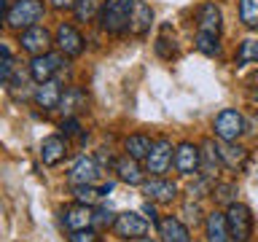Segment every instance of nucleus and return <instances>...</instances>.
Listing matches in <instances>:
<instances>
[{"mask_svg": "<svg viewBox=\"0 0 258 242\" xmlns=\"http://www.w3.org/2000/svg\"><path fill=\"white\" fill-rule=\"evenodd\" d=\"M64 156H68V143L59 135H51L40 143V159H43L46 167H56Z\"/></svg>", "mask_w": 258, "mask_h": 242, "instance_id": "obj_17", "label": "nucleus"}, {"mask_svg": "<svg viewBox=\"0 0 258 242\" xmlns=\"http://www.w3.org/2000/svg\"><path fill=\"white\" fill-rule=\"evenodd\" d=\"M116 223V218H113V210L110 207H97L94 210V229H108V226Z\"/></svg>", "mask_w": 258, "mask_h": 242, "instance_id": "obj_31", "label": "nucleus"}, {"mask_svg": "<svg viewBox=\"0 0 258 242\" xmlns=\"http://www.w3.org/2000/svg\"><path fill=\"white\" fill-rule=\"evenodd\" d=\"M11 70H14V59H11V51H8V46H3V84L8 86L11 84Z\"/></svg>", "mask_w": 258, "mask_h": 242, "instance_id": "obj_34", "label": "nucleus"}, {"mask_svg": "<svg viewBox=\"0 0 258 242\" xmlns=\"http://www.w3.org/2000/svg\"><path fill=\"white\" fill-rule=\"evenodd\" d=\"M70 242H102L97 229H81V231H73Z\"/></svg>", "mask_w": 258, "mask_h": 242, "instance_id": "obj_33", "label": "nucleus"}, {"mask_svg": "<svg viewBox=\"0 0 258 242\" xmlns=\"http://www.w3.org/2000/svg\"><path fill=\"white\" fill-rule=\"evenodd\" d=\"M237 183H215V189H213V197L218 205H223V207H231L234 202H237Z\"/></svg>", "mask_w": 258, "mask_h": 242, "instance_id": "obj_25", "label": "nucleus"}, {"mask_svg": "<svg viewBox=\"0 0 258 242\" xmlns=\"http://www.w3.org/2000/svg\"><path fill=\"white\" fill-rule=\"evenodd\" d=\"M56 46H59V51L64 56H78L81 51H84V38H81V32L73 27V24H59L56 27Z\"/></svg>", "mask_w": 258, "mask_h": 242, "instance_id": "obj_13", "label": "nucleus"}, {"mask_svg": "<svg viewBox=\"0 0 258 242\" xmlns=\"http://www.w3.org/2000/svg\"><path fill=\"white\" fill-rule=\"evenodd\" d=\"M76 189V202H81V205H94L100 197H105L102 189H94V186H73Z\"/></svg>", "mask_w": 258, "mask_h": 242, "instance_id": "obj_30", "label": "nucleus"}, {"mask_svg": "<svg viewBox=\"0 0 258 242\" xmlns=\"http://www.w3.org/2000/svg\"><path fill=\"white\" fill-rule=\"evenodd\" d=\"M151 145H153L151 137H145V135H129L126 143H124V148H126V156H132V159L140 161V159L148 156Z\"/></svg>", "mask_w": 258, "mask_h": 242, "instance_id": "obj_24", "label": "nucleus"}, {"mask_svg": "<svg viewBox=\"0 0 258 242\" xmlns=\"http://www.w3.org/2000/svg\"><path fill=\"white\" fill-rule=\"evenodd\" d=\"M19 43L22 48L27 54L32 56H40V54H48V48H51V35H48V30L46 27H40V24H35V27H30V30H24L19 32Z\"/></svg>", "mask_w": 258, "mask_h": 242, "instance_id": "obj_10", "label": "nucleus"}, {"mask_svg": "<svg viewBox=\"0 0 258 242\" xmlns=\"http://www.w3.org/2000/svg\"><path fill=\"white\" fill-rule=\"evenodd\" d=\"M202 175H207V177H215L218 175V169L223 167V159H221V153H218V143L213 140H205V145H202Z\"/></svg>", "mask_w": 258, "mask_h": 242, "instance_id": "obj_22", "label": "nucleus"}, {"mask_svg": "<svg viewBox=\"0 0 258 242\" xmlns=\"http://www.w3.org/2000/svg\"><path fill=\"white\" fill-rule=\"evenodd\" d=\"M59 221H62V226H64L68 231L92 229V226H94V210L89 207V205H81V202H76V205L62 207Z\"/></svg>", "mask_w": 258, "mask_h": 242, "instance_id": "obj_7", "label": "nucleus"}, {"mask_svg": "<svg viewBox=\"0 0 258 242\" xmlns=\"http://www.w3.org/2000/svg\"><path fill=\"white\" fill-rule=\"evenodd\" d=\"M153 24V11L148 3H143V0H135V11H132V24H129V32L137 38H143L145 32L151 30Z\"/></svg>", "mask_w": 258, "mask_h": 242, "instance_id": "obj_19", "label": "nucleus"}, {"mask_svg": "<svg viewBox=\"0 0 258 242\" xmlns=\"http://www.w3.org/2000/svg\"><path fill=\"white\" fill-rule=\"evenodd\" d=\"M132 11L135 0H113L110 6L102 8V30L110 35H121L132 24Z\"/></svg>", "mask_w": 258, "mask_h": 242, "instance_id": "obj_2", "label": "nucleus"}, {"mask_svg": "<svg viewBox=\"0 0 258 242\" xmlns=\"http://www.w3.org/2000/svg\"><path fill=\"white\" fill-rule=\"evenodd\" d=\"M132 242H156V239H151V237H140V239H132Z\"/></svg>", "mask_w": 258, "mask_h": 242, "instance_id": "obj_40", "label": "nucleus"}, {"mask_svg": "<svg viewBox=\"0 0 258 242\" xmlns=\"http://www.w3.org/2000/svg\"><path fill=\"white\" fill-rule=\"evenodd\" d=\"M100 8H105V0H78V6L73 8V11H76L78 22H89V19H94V16H97Z\"/></svg>", "mask_w": 258, "mask_h": 242, "instance_id": "obj_28", "label": "nucleus"}, {"mask_svg": "<svg viewBox=\"0 0 258 242\" xmlns=\"http://www.w3.org/2000/svg\"><path fill=\"white\" fill-rule=\"evenodd\" d=\"M51 3V8H56V11H68V8H76L78 0H48Z\"/></svg>", "mask_w": 258, "mask_h": 242, "instance_id": "obj_37", "label": "nucleus"}, {"mask_svg": "<svg viewBox=\"0 0 258 242\" xmlns=\"http://www.w3.org/2000/svg\"><path fill=\"white\" fill-rule=\"evenodd\" d=\"M78 129H81V127H78L76 116H73V118H64V121H62V132L68 135V137H70V135H78Z\"/></svg>", "mask_w": 258, "mask_h": 242, "instance_id": "obj_36", "label": "nucleus"}, {"mask_svg": "<svg viewBox=\"0 0 258 242\" xmlns=\"http://www.w3.org/2000/svg\"><path fill=\"white\" fill-rule=\"evenodd\" d=\"M116 172H118V180L121 183H129V186H143L145 183V172L137 164V159L126 156V159H118L116 161Z\"/></svg>", "mask_w": 258, "mask_h": 242, "instance_id": "obj_20", "label": "nucleus"}, {"mask_svg": "<svg viewBox=\"0 0 258 242\" xmlns=\"http://www.w3.org/2000/svg\"><path fill=\"white\" fill-rule=\"evenodd\" d=\"M239 22L245 27H258V0H239Z\"/></svg>", "mask_w": 258, "mask_h": 242, "instance_id": "obj_29", "label": "nucleus"}, {"mask_svg": "<svg viewBox=\"0 0 258 242\" xmlns=\"http://www.w3.org/2000/svg\"><path fill=\"white\" fill-rule=\"evenodd\" d=\"M172 143L167 140V137H159V140H153L151 145V151H148V156H145V169H148L151 175H164L167 172V167L172 164V159H175V153H172Z\"/></svg>", "mask_w": 258, "mask_h": 242, "instance_id": "obj_6", "label": "nucleus"}, {"mask_svg": "<svg viewBox=\"0 0 258 242\" xmlns=\"http://www.w3.org/2000/svg\"><path fill=\"white\" fill-rule=\"evenodd\" d=\"M143 194L148 197L151 202H156V205H172L177 199V186L172 180H164V177H153V180L143 183Z\"/></svg>", "mask_w": 258, "mask_h": 242, "instance_id": "obj_11", "label": "nucleus"}, {"mask_svg": "<svg viewBox=\"0 0 258 242\" xmlns=\"http://www.w3.org/2000/svg\"><path fill=\"white\" fill-rule=\"evenodd\" d=\"M97 177H100V164L92 156H78V161L73 164L68 180L70 186H94Z\"/></svg>", "mask_w": 258, "mask_h": 242, "instance_id": "obj_12", "label": "nucleus"}, {"mask_svg": "<svg viewBox=\"0 0 258 242\" xmlns=\"http://www.w3.org/2000/svg\"><path fill=\"white\" fill-rule=\"evenodd\" d=\"M32 100H35L43 110H54L59 108V100H62V86L59 81H46V84H38V89L32 92Z\"/></svg>", "mask_w": 258, "mask_h": 242, "instance_id": "obj_16", "label": "nucleus"}, {"mask_svg": "<svg viewBox=\"0 0 258 242\" xmlns=\"http://www.w3.org/2000/svg\"><path fill=\"white\" fill-rule=\"evenodd\" d=\"M213 129H215V135H218V140H226V143H234L237 137L245 132V118H242V113L239 110H234V108H226L221 110L215 116L213 121Z\"/></svg>", "mask_w": 258, "mask_h": 242, "instance_id": "obj_4", "label": "nucleus"}, {"mask_svg": "<svg viewBox=\"0 0 258 242\" xmlns=\"http://www.w3.org/2000/svg\"><path fill=\"white\" fill-rule=\"evenodd\" d=\"M156 51H159L161 56H167V59H169V56H175V54H177V48H175V46L169 48V40H167V38H159V40H156Z\"/></svg>", "mask_w": 258, "mask_h": 242, "instance_id": "obj_35", "label": "nucleus"}, {"mask_svg": "<svg viewBox=\"0 0 258 242\" xmlns=\"http://www.w3.org/2000/svg\"><path fill=\"white\" fill-rule=\"evenodd\" d=\"M43 0H14L11 8L6 11V24L8 30L24 32L43 19Z\"/></svg>", "mask_w": 258, "mask_h": 242, "instance_id": "obj_1", "label": "nucleus"}, {"mask_svg": "<svg viewBox=\"0 0 258 242\" xmlns=\"http://www.w3.org/2000/svg\"><path fill=\"white\" fill-rule=\"evenodd\" d=\"M218 153H221L223 164L229 169H239L247 161V151L245 148H239V145H234V143H226V140L218 143Z\"/></svg>", "mask_w": 258, "mask_h": 242, "instance_id": "obj_23", "label": "nucleus"}, {"mask_svg": "<svg viewBox=\"0 0 258 242\" xmlns=\"http://www.w3.org/2000/svg\"><path fill=\"white\" fill-rule=\"evenodd\" d=\"M205 234H207V242H231L229 218H226V213L213 210V213L205 218Z\"/></svg>", "mask_w": 258, "mask_h": 242, "instance_id": "obj_15", "label": "nucleus"}, {"mask_svg": "<svg viewBox=\"0 0 258 242\" xmlns=\"http://www.w3.org/2000/svg\"><path fill=\"white\" fill-rule=\"evenodd\" d=\"M250 94H253L255 100H258V73H255L253 78H250Z\"/></svg>", "mask_w": 258, "mask_h": 242, "instance_id": "obj_39", "label": "nucleus"}, {"mask_svg": "<svg viewBox=\"0 0 258 242\" xmlns=\"http://www.w3.org/2000/svg\"><path fill=\"white\" fill-rule=\"evenodd\" d=\"M250 62H258V40H253V38L242 40L237 48V68H245Z\"/></svg>", "mask_w": 258, "mask_h": 242, "instance_id": "obj_26", "label": "nucleus"}, {"mask_svg": "<svg viewBox=\"0 0 258 242\" xmlns=\"http://www.w3.org/2000/svg\"><path fill=\"white\" fill-rule=\"evenodd\" d=\"M62 62H64V54H40V56H32V62H30V76L35 84H46V81H51L56 73H59L62 68Z\"/></svg>", "mask_w": 258, "mask_h": 242, "instance_id": "obj_8", "label": "nucleus"}, {"mask_svg": "<svg viewBox=\"0 0 258 242\" xmlns=\"http://www.w3.org/2000/svg\"><path fill=\"white\" fill-rule=\"evenodd\" d=\"M194 43H197V48L202 54H207V56H218V51H221V43H218V35L215 32H197V40H194Z\"/></svg>", "mask_w": 258, "mask_h": 242, "instance_id": "obj_27", "label": "nucleus"}, {"mask_svg": "<svg viewBox=\"0 0 258 242\" xmlns=\"http://www.w3.org/2000/svg\"><path fill=\"white\" fill-rule=\"evenodd\" d=\"M226 218H229V231L234 242H250V234H253V215L245 205L234 202L231 207H226Z\"/></svg>", "mask_w": 258, "mask_h": 242, "instance_id": "obj_3", "label": "nucleus"}, {"mask_svg": "<svg viewBox=\"0 0 258 242\" xmlns=\"http://www.w3.org/2000/svg\"><path fill=\"white\" fill-rule=\"evenodd\" d=\"M113 234H116L118 239H126V242H132V239H140L148 234V221H145L143 215H137V213H118L116 215V223H113Z\"/></svg>", "mask_w": 258, "mask_h": 242, "instance_id": "obj_5", "label": "nucleus"}, {"mask_svg": "<svg viewBox=\"0 0 258 242\" xmlns=\"http://www.w3.org/2000/svg\"><path fill=\"white\" fill-rule=\"evenodd\" d=\"M197 24L202 32H221V8L215 3H205L199 6V14H197Z\"/></svg>", "mask_w": 258, "mask_h": 242, "instance_id": "obj_21", "label": "nucleus"}, {"mask_svg": "<svg viewBox=\"0 0 258 242\" xmlns=\"http://www.w3.org/2000/svg\"><path fill=\"white\" fill-rule=\"evenodd\" d=\"M183 215L188 218V223H194V226L202 223V207L197 205V202H185V205H183Z\"/></svg>", "mask_w": 258, "mask_h": 242, "instance_id": "obj_32", "label": "nucleus"}, {"mask_svg": "<svg viewBox=\"0 0 258 242\" xmlns=\"http://www.w3.org/2000/svg\"><path fill=\"white\" fill-rule=\"evenodd\" d=\"M172 164H175V169L180 175H197L202 169V151L194 143H180L175 148Z\"/></svg>", "mask_w": 258, "mask_h": 242, "instance_id": "obj_9", "label": "nucleus"}, {"mask_svg": "<svg viewBox=\"0 0 258 242\" xmlns=\"http://www.w3.org/2000/svg\"><path fill=\"white\" fill-rule=\"evenodd\" d=\"M159 237L161 242H191V231L180 218L167 215L159 221Z\"/></svg>", "mask_w": 258, "mask_h": 242, "instance_id": "obj_14", "label": "nucleus"}, {"mask_svg": "<svg viewBox=\"0 0 258 242\" xmlns=\"http://www.w3.org/2000/svg\"><path fill=\"white\" fill-rule=\"evenodd\" d=\"M143 213H145V215H148V218H151V223H159V215H156V207H153V205H151V199H148V205H145V207H143Z\"/></svg>", "mask_w": 258, "mask_h": 242, "instance_id": "obj_38", "label": "nucleus"}, {"mask_svg": "<svg viewBox=\"0 0 258 242\" xmlns=\"http://www.w3.org/2000/svg\"><path fill=\"white\" fill-rule=\"evenodd\" d=\"M86 108V92L81 86H68L62 92V100H59V110L64 118H73L78 110Z\"/></svg>", "mask_w": 258, "mask_h": 242, "instance_id": "obj_18", "label": "nucleus"}]
</instances>
